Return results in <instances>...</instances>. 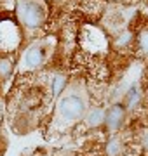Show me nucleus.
Returning <instances> with one entry per match:
<instances>
[{"mask_svg": "<svg viewBox=\"0 0 148 156\" xmlns=\"http://www.w3.org/2000/svg\"><path fill=\"white\" fill-rule=\"evenodd\" d=\"M65 89H66V76L61 75V73L54 75V76H52V82H51V97H52V101L57 99Z\"/></svg>", "mask_w": 148, "mask_h": 156, "instance_id": "7", "label": "nucleus"}, {"mask_svg": "<svg viewBox=\"0 0 148 156\" xmlns=\"http://www.w3.org/2000/svg\"><path fill=\"white\" fill-rule=\"evenodd\" d=\"M84 123L87 128H99L105 125V109L99 106L94 108H87L86 115H84Z\"/></svg>", "mask_w": 148, "mask_h": 156, "instance_id": "5", "label": "nucleus"}, {"mask_svg": "<svg viewBox=\"0 0 148 156\" xmlns=\"http://www.w3.org/2000/svg\"><path fill=\"white\" fill-rule=\"evenodd\" d=\"M141 147H143V151L148 154V130H145L143 135H141Z\"/></svg>", "mask_w": 148, "mask_h": 156, "instance_id": "12", "label": "nucleus"}, {"mask_svg": "<svg viewBox=\"0 0 148 156\" xmlns=\"http://www.w3.org/2000/svg\"><path fill=\"white\" fill-rule=\"evenodd\" d=\"M138 47L141 50L143 54H146L148 56V30H143L139 37H138Z\"/></svg>", "mask_w": 148, "mask_h": 156, "instance_id": "10", "label": "nucleus"}, {"mask_svg": "<svg viewBox=\"0 0 148 156\" xmlns=\"http://www.w3.org/2000/svg\"><path fill=\"white\" fill-rule=\"evenodd\" d=\"M47 9L42 0H17L16 2V17L17 23L24 30H39L46 23Z\"/></svg>", "mask_w": 148, "mask_h": 156, "instance_id": "2", "label": "nucleus"}, {"mask_svg": "<svg viewBox=\"0 0 148 156\" xmlns=\"http://www.w3.org/2000/svg\"><path fill=\"white\" fill-rule=\"evenodd\" d=\"M125 116H127L125 106L122 102H115L108 109H105V127L110 132H119L125 123Z\"/></svg>", "mask_w": 148, "mask_h": 156, "instance_id": "4", "label": "nucleus"}, {"mask_svg": "<svg viewBox=\"0 0 148 156\" xmlns=\"http://www.w3.org/2000/svg\"><path fill=\"white\" fill-rule=\"evenodd\" d=\"M46 45L42 44V42H37V44L30 45L28 49L24 50L23 57H21V66H23V69H37V68H40L42 64H44V61H46Z\"/></svg>", "mask_w": 148, "mask_h": 156, "instance_id": "3", "label": "nucleus"}, {"mask_svg": "<svg viewBox=\"0 0 148 156\" xmlns=\"http://www.w3.org/2000/svg\"><path fill=\"white\" fill-rule=\"evenodd\" d=\"M122 153V142L119 137H112L106 144V154L108 156H119Z\"/></svg>", "mask_w": 148, "mask_h": 156, "instance_id": "9", "label": "nucleus"}, {"mask_svg": "<svg viewBox=\"0 0 148 156\" xmlns=\"http://www.w3.org/2000/svg\"><path fill=\"white\" fill-rule=\"evenodd\" d=\"M66 156H77V154H66Z\"/></svg>", "mask_w": 148, "mask_h": 156, "instance_id": "13", "label": "nucleus"}, {"mask_svg": "<svg viewBox=\"0 0 148 156\" xmlns=\"http://www.w3.org/2000/svg\"><path fill=\"white\" fill-rule=\"evenodd\" d=\"M14 66H16V62L14 59L9 56H4L0 57V80H9L12 76V73H14Z\"/></svg>", "mask_w": 148, "mask_h": 156, "instance_id": "8", "label": "nucleus"}, {"mask_svg": "<svg viewBox=\"0 0 148 156\" xmlns=\"http://www.w3.org/2000/svg\"><path fill=\"white\" fill-rule=\"evenodd\" d=\"M141 99H143V92H141V89H139V85H132L131 89L125 92V97H124L125 109H127V111H134L136 108H139Z\"/></svg>", "mask_w": 148, "mask_h": 156, "instance_id": "6", "label": "nucleus"}, {"mask_svg": "<svg viewBox=\"0 0 148 156\" xmlns=\"http://www.w3.org/2000/svg\"><path fill=\"white\" fill-rule=\"evenodd\" d=\"M131 42H132V35L129 33V31H124L120 37H117V42H115V45H117L119 49H124V47H127Z\"/></svg>", "mask_w": 148, "mask_h": 156, "instance_id": "11", "label": "nucleus"}, {"mask_svg": "<svg viewBox=\"0 0 148 156\" xmlns=\"http://www.w3.org/2000/svg\"><path fill=\"white\" fill-rule=\"evenodd\" d=\"M0 2H2V0H0Z\"/></svg>", "mask_w": 148, "mask_h": 156, "instance_id": "14", "label": "nucleus"}, {"mask_svg": "<svg viewBox=\"0 0 148 156\" xmlns=\"http://www.w3.org/2000/svg\"><path fill=\"white\" fill-rule=\"evenodd\" d=\"M87 111V101L86 97L79 92H70V94L63 95L57 101L56 106V118L57 122H61L63 125H73V123L80 122Z\"/></svg>", "mask_w": 148, "mask_h": 156, "instance_id": "1", "label": "nucleus"}]
</instances>
